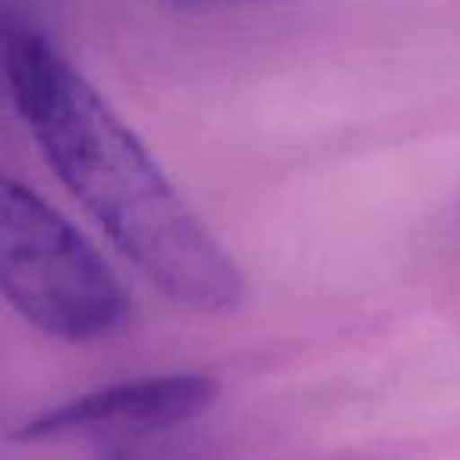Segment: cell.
<instances>
[{
	"instance_id": "3",
	"label": "cell",
	"mask_w": 460,
	"mask_h": 460,
	"mask_svg": "<svg viewBox=\"0 0 460 460\" xmlns=\"http://www.w3.org/2000/svg\"><path fill=\"white\" fill-rule=\"evenodd\" d=\"M217 378L205 372H171L104 385L22 422L16 438L102 441L161 435L208 413L217 401Z\"/></svg>"
},
{
	"instance_id": "2",
	"label": "cell",
	"mask_w": 460,
	"mask_h": 460,
	"mask_svg": "<svg viewBox=\"0 0 460 460\" xmlns=\"http://www.w3.org/2000/svg\"><path fill=\"white\" fill-rule=\"evenodd\" d=\"M0 296L66 344L102 341L129 319V296L102 252L7 171H0Z\"/></svg>"
},
{
	"instance_id": "1",
	"label": "cell",
	"mask_w": 460,
	"mask_h": 460,
	"mask_svg": "<svg viewBox=\"0 0 460 460\" xmlns=\"http://www.w3.org/2000/svg\"><path fill=\"white\" fill-rule=\"evenodd\" d=\"M7 83L35 146L120 256L171 303L224 315L243 303L234 256L111 102L39 29H13Z\"/></svg>"
},
{
	"instance_id": "4",
	"label": "cell",
	"mask_w": 460,
	"mask_h": 460,
	"mask_svg": "<svg viewBox=\"0 0 460 460\" xmlns=\"http://www.w3.org/2000/svg\"><path fill=\"white\" fill-rule=\"evenodd\" d=\"M177 7H217V4H234V0H167Z\"/></svg>"
}]
</instances>
